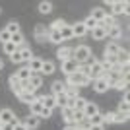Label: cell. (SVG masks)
<instances>
[{"label": "cell", "mask_w": 130, "mask_h": 130, "mask_svg": "<svg viewBox=\"0 0 130 130\" xmlns=\"http://www.w3.org/2000/svg\"><path fill=\"white\" fill-rule=\"evenodd\" d=\"M66 86H76V87H84V86H89L91 84V80L87 76H84L82 72H74V74H70V76H66Z\"/></svg>", "instance_id": "obj_1"}, {"label": "cell", "mask_w": 130, "mask_h": 130, "mask_svg": "<svg viewBox=\"0 0 130 130\" xmlns=\"http://www.w3.org/2000/svg\"><path fill=\"white\" fill-rule=\"evenodd\" d=\"M89 56H91V51H89L87 45H80V47H76V49L72 51V58L76 60L78 64H86L87 60H89Z\"/></svg>", "instance_id": "obj_2"}, {"label": "cell", "mask_w": 130, "mask_h": 130, "mask_svg": "<svg viewBox=\"0 0 130 130\" xmlns=\"http://www.w3.org/2000/svg\"><path fill=\"white\" fill-rule=\"evenodd\" d=\"M111 8V16H119V14H128V2H107Z\"/></svg>", "instance_id": "obj_3"}, {"label": "cell", "mask_w": 130, "mask_h": 130, "mask_svg": "<svg viewBox=\"0 0 130 130\" xmlns=\"http://www.w3.org/2000/svg\"><path fill=\"white\" fill-rule=\"evenodd\" d=\"M93 89H95V93H105L111 87V84H109L107 80H103V78H97V80H93Z\"/></svg>", "instance_id": "obj_4"}, {"label": "cell", "mask_w": 130, "mask_h": 130, "mask_svg": "<svg viewBox=\"0 0 130 130\" xmlns=\"http://www.w3.org/2000/svg\"><path fill=\"white\" fill-rule=\"evenodd\" d=\"M72 47H58V51H56V58L60 60V62H66V60L72 58Z\"/></svg>", "instance_id": "obj_5"}, {"label": "cell", "mask_w": 130, "mask_h": 130, "mask_svg": "<svg viewBox=\"0 0 130 130\" xmlns=\"http://www.w3.org/2000/svg\"><path fill=\"white\" fill-rule=\"evenodd\" d=\"M78 62L74 58H70V60H66V62H62V72H64L66 76H70V74H74V72H78Z\"/></svg>", "instance_id": "obj_6"}, {"label": "cell", "mask_w": 130, "mask_h": 130, "mask_svg": "<svg viewBox=\"0 0 130 130\" xmlns=\"http://www.w3.org/2000/svg\"><path fill=\"white\" fill-rule=\"evenodd\" d=\"M39 122H41V119H39V117H35V115H27L25 120H23V124H25L27 130H35V128H39Z\"/></svg>", "instance_id": "obj_7"}, {"label": "cell", "mask_w": 130, "mask_h": 130, "mask_svg": "<svg viewBox=\"0 0 130 130\" xmlns=\"http://www.w3.org/2000/svg\"><path fill=\"white\" fill-rule=\"evenodd\" d=\"M82 113H84V117H86V119H91L93 115H97V113H99V107H97L95 103H91V101H87Z\"/></svg>", "instance_id": "obj_8"}, {"label": "cell", "mask_w": 130, "mask_h": 130, "mask_svg": "<svg viewBox=\"0 0 130 130\" xmlns=\"http://www.w3.org/2000/svg\"><path fill=\"white\" fill-rule=\"evenodd\" d=\"M119 53H120V45L117 41H109L107 47H105V54L107 56H117Z\"/></svg>", "instance_id": "obj_9"}, {"label": "cell", "mask_w": 130, "mask_h": 130, "mask_svg": "<svg viewBox=\"0 0 130 130\" xmlns=\"http://www.w3.org/2000/svg\"><path fill=\"white\" fill-rule=\"evenodd\" d=\"M27 68L31 70V74H39V72H41V68H43V60L33 56V58L27 62Z\"/></svg>", "instance_id": "obj_10"}, {"label": "cell", "mask_w": 130, "mask_h": 130, "mask_svg": "<svg viewBox=\"0 0 130 130\" xmlns=\"http://www.w3.org/2000/svg\"><path fill=\"white\" fill-rule=\"evenodd\" d=\"M39 101L43 103V107H45V109H49V111L56 109V101H54V95H43V97H39Z\"/></svg>", "instance_id": "obj_11"}, {"label": "cell", "mask_w": 130, "mask_h": 130, "mask_svg": "<svg viewBox=\"0 0 130 130\" xmlns=\"http://www.w3.org/2000/svg\"><path fill=\"white\" fill-rule=\"evenodd\" d=\"M35 39L37 41H45V39L49 41V29H45V25H41V23L35 25Z\"/></svg>", "instance_id": "obj_12"}, {"label": "cell", "mask_w": 130, "mask_h": 130, "mask_svg": "<svg viewBox=\"0 0 130 130\" xmlns=\"http://www.w3.org/2000/svg\"><path fill=\"white\" fill-rule=\"evenodd\" d=\"M18 99H20L22 103H25V105H31V103L37 101V95H35V93H29V91H22L18 95Z\"/></svg>", "instance_id": "obj_13"}, {"label": "cell", "mask_w": 130, "mask_h": 130, "mask_svg": "<svg viewBox=\"0 0 130 130\" xmlns=\"http://www.w3.org/2000/svg\"><path fill=\"white\" fill-rule=\"evenodd\" d=\"M120 35H122V29H120V25H113L107 29V39H111V41H117V39H120Z\"/></svg>", "instance_id": "obj_14"}, {"label": "cell", "mask_w": 130, "mask_h": 130, "mask_svg": "<svg viewBox=\"0 0 130 130\" xmlns=\"http://www.w3.org/2000/svg\"><path fill=\"white\" fill-rule=\"evenodd\" d=\"M72 33H74V37H84V35L87 33L84 22H76V23H74V25H72Z\"/></svg>", "instance_id": "obj_15"}, {"label": "cell", "mask_w": 130, "mask_h": 130, "mask_svg": "<svg viewBox=\"0 0 130 130\" xmlns=\"http://www.w3.org/2000/svg\"><path fill=\"white\" fill-rule=\"evenodd\" d=\"M12 120H16L14 111H12V109H2V111H0V122L4 124V122H12Z\"/></svg>", "instance_id": "obj_16"}, {"label": "cell", "mask_w": 130, "mask_h": 130, "mask_svg": "<svg viewBox=\"0 0 130 130\" xmlns=\"http://www.w3.org/2000/svg\"><path fill=\"white\" fill-rule=\"evenodd\" d=\"M29 86L33 87V91H37L39 87L43 86V78H41V74H31V78H29Z\"/></svg>", "instance_id": "obj_17"}, {"label": "cell", "mask_w": 130, "mask_h": 130, "mask_svg": "<svg viewBox=\"0 0 130 130\" xmlns=\"http://www.w3.org/2000/svg\"><path fill=\"white\" fill-rule=\"evenodd\" d=\"M54 70H56V66H54L53 60H43V68H41V74H45V76H51V74H54Z\"/></svg>", "instance_id": "obj_18"}, {"label": "cell", "mask_w": 130, "mask_h": 130, "mask_svg": "<svg viewBox=\"0 0 130 130\" xmlns=\"http://www.w3.org/2000/svg\"><path fill=\"white\" fill-rule=\"evenodd\" d=\"M91 37H93V39H97V41H103V39H107V31H105V27H101V25L93 27V29H91Z\"/></svg>", "instance_id": "obj_19"}, {"label": "cell", "mask_w": 130, "mask_h": 130, "mask_svg": "<svg viewBox=\"0 0 130 130\" xmlns=\"http://www.w3.org/2000/svg\"><path fill=\"white\" fill-rule=\"evenodd\" d=\"M16 78L20 82H25V80H29L31 78V70L27 68V66H22V68H18V72H16Z\"/></svg>", "instance_id": "obj_20"}, {"label": "cell", "mask_w": 130, "mask_h": 130, "mask_svg": "<svg viewBox=\"0 0 130 130\" xmlns=\"http://www.w3.org/2000/svg\"><path fill=\"white\" fill-rule=\"evenodd\" d=\"M64 89H66V84L64 82H60V80H56L51 86V95H58V93H64Z\"/></svg>", "instance_id": "obj_21"}, {"label": "cell", "mask_w": 130, "mask_h": 130, "mask_svg": "<svg viewBox=\"0 0 130 130\" xmlns=\"http://www.w3.org/2000/svg\"><path fill=\"white\" fill-rule=\"evenodd\" d=\"M89 18L91 20H95V22H103L105 20V10L103 8H91V14H89Z\"/></svg>", "instance_id": "obj_22"}, {"label": "cell", "mask_w": 130, "mask_h": 130, "mask_svg": "<svg viewBox=\"0 0 130 130\" xmlns=\"http://www.w3.org/2000/svg\"><path fill=\"white\" fill-rule=\"evenodd\" d=\"M18 51L22 53V60H23V62H29V60L33 58V54H31V49H29V47H27L25 43H23V45H22V47H20Z\"/></svg>", "instance_id": "obj_23"}, {"label": "cell", "mask_w": 130, "mask_h": 130, "mask_svg": "<svg viewBox=\"0 0 130 130\" xmlns=\"http://www.w3.org/2000/svg\"><path fill=\"white\" fill-rule=\"evenodd\" d=\"M111 87L119 89V91H126V89H128V78H119V80L115 82Z\"/></svg>", "instance_id": "obj_24"}, {"label": "cell", "mask_w": 130, "mask_h": 130, "mask_svg": "<svg viewBox=\"0 0 130 130\" xmlns=\"http://www.w3.org/2000/svg\"><path fill=\"white\" fill-rule=\"evenodd\" d=\"M64 95H66L68 99H76L78 95H80V87H76V86H66Z\"/></svg>", "instance_id": "obj_25"}, {"label": "cell", "mask_w": 130, "mask_h": 130, "mask_svg": "<svg viewBox=\"0 0 130 130\" xmlns=\"http://www.w3.org/2000/svg\"><path fill=\"white\" fill-rule=\"evenodd\" d=\"M60 37L62 41H68V39H74V33H72V25H64L60 29Z\"/></svg>", "instance_id": "obj_26"}, {"label": "cell", "mask_w": 130, "mask_h": 130, "mask_svg": "<svg viewBox=\"0 0 130 130\" xmlns=\"http://www.w3.org/2000/svg\"><path fill=\"white\" fill-rule=\"evenodd\" d=\"M29 111H31V115H35V117H39V115H41V111H43V103L39 101V97H37V101H35V103L29 105Z\"/></svg>", "instance_id": "obj_27"}, {"label": "cell", "mask_w": 130, "mask_h": 130, "mask_svg": "<svg viewBox=\"0 0 130 130\" xmlns=\"http://www.w3.org/2000/svg\"><path fill=\"white\" fill-rule=\"evenodd\" d=\"M49 41L54 45L62 43V37H60V31H54V29H49Z\"/></svg>", "instance_id": "obj_28"}, {"label": "cell", "mask_w": 130, "mask_h": 130, "mask_svg": "<svg viewBox=\"0 0 130 130\" xmlns=\"http://www.w3.org/2000/svg\"><path fill=\"white\" fill-rule=\"evenodd\" d=\"M86 103H87V99H86V97H82V95H78V97L74 99V111H84Z\"/></svg>", "instance_id": "obj_29"}, {"label": "cell", "mask_w": 130, "mask_h": 130, "mask_svg": "<svg viewBox=\"0 0 130 130\" xmlns=\"http://www.w3.org/2000/svg\"><path fill=\"white\" fill-rule=\"evenodd\" d=\"M39 12L41 14H51L53 12V2H47V0L39 2Z\"/></svg>", "instance_id": "obj_30"}, {"label": "cell", "mask_w": 130, "mask_h": 130, "mask_svg": "<svg viewBox=\"0 0 130 130\" xmlns=\"http://www.w3.org/2000/svg\"><path fill=\"white\" fill-rule=\"evenodd\" d=\"M128 60H130V58H128V53L120 49V53L117 54V62H119L120 66H126V64H128Z\"/></svg>", "instance_id": "obj_31"}, {"label": "cell", "mask_w": 130, "mask_h": 130, "mask_svg": "<svg viewBox=\"0 0 130 130\" xmlns=\"http://www.w3.org/2000/svg\"><path fill=\"white\" fill-rule=\"evenodd\" d=\"M6 31L10 33V35H16V33H20V23H18V22H10L8 25H6Z\"/></svg>", "instance_id": "obj_32"}, {"label": "cell", "mask_w": 130, "mask_h": 130, "mask_svg": "<svg viewBox=\"0 0 130 130\" xmlns=\"http://www.w3.org/2000/svg\"><path fill=\"white\" fill-rule=\"evenodd\" d=\"M54 101H56V107H66V101H68V97H66L64 93H58V95H54Z\"/></svg>", "instance_id": "obj_33"}, {"label": "cell", "mask_w": 130, "mask_h": 130, "mask_svg": "<svg viewBox=\"0 0 130 130\" xmlns=\"http://www.w3.org/2000/svg\"><path fill=\"white\" fill-rule=\"evenodd\" d=\"M10 41H12L14 45H16L18 49H20V47L23 45V35H22V31H20V33H16V35H12V39H10Z\"/></svg>", "instance_id": "obj_34"}, {"label": "cell", "mask_w": 130, "mask_h": 130, "mask_svg": "<svg viewBox=\"0 0 130 130\" xmlns=\"http://www.w3.org/2000/svg\"><path fill=\"white\" fill-rule=\"evenodd\" d=\"M64 25H68L64 20H54V22L51 23V29H54V31H60V29H62Z\"/></svg>", "instance_id": "obj_35"}, {"label": "cell", "mask_w": 130, "mask_h": 130, "mask_svg": "<svg viewBox=\"0 0 130 130\" xmlns=\"http://www.w3.org/2000/svg\"><path fill=\"white\" fill-rule=\"evenodd\" d=\"M2 47H4V53H6V54H14V53L18 51V47H16L14 43H12V41H8V43H6V45H2Z\"/></svg>", "instance_id": "obj_36"}, {"label": "cell", "mask_w": 130, "mask_h": 130, "mask_svg": "<svg viewBox=\"0 0 130 130\" xmlns=\"http://www.w3.org/2000/svg\"><path fill=\"white\" fill-rule=\"evenodd\" d=\"M128 111H130V103H128V101H120V103H119V111H117V113L128 115Z\"/></svg>", "instance_id": "obj_37"}, {"label": "cell", "mask_w": 130, "mask_h": 130, "mask_svg": "<svg viewBox=\"0 0 130 130\" xmlns=\"http://www.w3.org/2000/svg\"><path fill=\"white\" fill-rule=\"evenodd\" d=\"M126 120H128V115L115 113V119H113V122H115V124H120V122H126Z\"/></svg>", "instance_id": "obj_38"}, {"label": "cell", "mask_w": 130, "mask_h": 130, "mask_svg": "<svg viewBox=\"0 0 130 130\" xmlns=\"http://www.w3.org/2000/svg\"><path fill=\"white\" fill-rule=\"evenodd\" d=\"M89 120V124H103V115L97 113V115H93L91 119H87Z\"/></svg>", "instance_id": "obj_39"}, {"label": "cell", "mask_w": 130, "mask_h": 130, "mask_svg": "<svg viewBox=\"0 0 130 130\" xmlns=\"http://www.w3.org/2000/svg\"><path fill=\"white\" fill-rule=\"evenodd\" d=\"M10 39H12V35L6 31V29H2V31H0V43H2V45H6Z\"/></svg>", "instance_id": "obj_40"}, {"label": "cell", "mask_w": 130, "mask_h": 130, "mask_svg": "<svg viewBox=\"0 0 130 130\" xmlns=\"http://www.w3.org/2000/svg\"><path fill=\"white\" fill-rule=\"evenodd\" d=\"M84 25H86V29L89 31V29H93V27H97V22L91 20V18H86V20H84Z\"/></svg>", "instance_id": "obj_41"}, {"label": "cell", "mask_w": 130, "mask_h": 130, "mask_svg": "<svg viewBox=\"0 0 130 130\" xmlns=\"http://www.w3.org/2000/svg\"><path fill=\"white\" fill-rule=\"evenodd\" d=\"M18 122H20L18 119H16V120H12V122H4V124L0 126V130H14V126H16Z\"/></svg>", "instance_id": "obj_42"}, {"label": "cell", "mask_w": 130, "mask_h": 130, "mask_svg": "<svg viewBox=\"0 0 130 130\" xmlns=\"http://www.w3.org/2000/svg\"><path fill=\"white\" fill-rule=\"evenodd\" d=\"M10 58H12V62H14V64H20V62H23V60H22V53H20V51H16L14 54H10Z\"/></svg>", "instance_id": "obj_43"}, {"label": "cell", "mask_w": 130, "mask_h": 130, "mask_svg": "<svg viewBox=\"0 0 130 130\" xmlns=\"http://www.w3.org/2000/svg\"><path fill=\"white\" fill-rule=\"evenodd\" d=\"M74 120H76V124H80L82 120H86L84 113H82V111H74Z\"/></svg>", "instance_id": "obj_44"}, {"label": "cell", "mask_w": 130, "mask_h": 130, "mask_svg": "<svg viewBox=\"0 0 130 130\" xmlns=\"http://www.w3.org/2000/svg\"><path fill=\"white\" fill-rule=\"evenodd\" d=\"M8 82H10V87H12V89H14L16 86H20V80L16 78V74H12V76L8 78Z\"/></svg>", "instance_id": "obj_45"}, {"label": "cell", "mask_w": 130, "mask_h": 130, "mask_svg": "<svg viewBox=\"0 0 130 130\" xmlns=\"http://www.w3.org/2000/svg\"><path fill=\"white\" fill-rule=\"evenodd\" d=\"M113 119H115V113H105L103 115V124L107 122V124H111L113 122Z\"/></svg>", "instance_id": "obj_46"}, {"label": "cell", "mask_w": 130, "mask_h": 130, "mask_svg": "<svg viewBox=\"0 0 130 130\" xmlns=\"http://www.w3.org/2000/svg\"><path fill=\"white\" fill-rule=\"evenodd\" d=\"M51 115H53V111H49V109L43 107V111H41V115H39V119H41V117H43V119H49Z\"/></svg>", "instance_id": "obj_47"}, {"label": "cell", "mask_w": 130, "mask_h": 130, "mask_svg": "<svg viewBox=\"0 0 130 130\" xmlns=\"http://www.w3.org/2000/svg\"><path fill=\"white\" fill-rule=\"evenodd\" d=\"M89 130H105V124H89Z\"/></svg>", "instance_id": "obj_48"}, {"label": "cell", "mask_w": 130, "mask_h": 130, "mask_svg": "<svg viewBox=\"0 0 130 130\" xmlns=\"http://www.w3.org/2000/svg\"><path fill=\"white\" fill-rule=\"evenodd\" d=\"M14 130H27V128H25V124H23V122H18V124L14 126Z\"/></svg>", "instance_id": "obj_49"}, {"label": "cell", "mask_w": 130, "mask_h": 130, "mask_svg": "<svg viewBox=\"0 0 130 130\" xmlns=\"http://www.w3.org/2000/svg\"><path fill=\"white\" fill-rule=\"evenodd\" d=\"M64 130H76V126H66Z\"/></svg>", "instance_id": "obj_50"}, {"label": "cell", "mask_w": 130, "mask_h": 130, "mask_svg": "<svg viewBox=\"0 0 130 130\" xmlns=\"http://www.w3.org/2000/svg\"><path fill=\"white\" fill-rule=\"evenodd\" d=\"M2 68H4V60L0 58V70H2Z\"/></svg>", "instance_id": "obj_51"}, {"label": "cell", "mask_w": 130, "mask_h": 130, "mask_svg": "<svg viewBox=\"0 0 130 130\" xmlns=\"http://www.w3.org/2000/svg\"><path fill=\"white\" fill-rule=\"evenodd\" d=\"M0 14H2V8H0Z\"/></svg>", "instance_id": "obj_52"}]
</instances>
